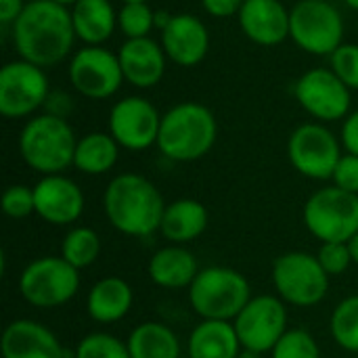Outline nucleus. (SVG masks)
Segmentation results:
<instances>
[{"mask_svg":"<svg viewBox=\"0 0 358 358\" xmlns=\"http://www.w3.org/2000/svg\"><path fill=\"white\" fill-rule=\"evenodd\" d=\"M103 208L109 224L122 235L149 237L162 227L166 201L149 178L126 172L107 185Z\"/></svg>","mask_w":358,"mask_h":358,"instance_id":"f03ea898","label":"nucleus"},{"mask_svg":"<svg viewBox=\"0 0 358 358\" xmlns=\"http://www.w3.org/2000/svg\"><path fill=\"white\" fill-rule=\"evenodd\" d=\"M342 143L348 153L358 155V109L352 111L342 126Z\"/></svg>","mask_w":358,"mask_h":358,"instance_id":"4c0bfd02","label":"nucleus"},{"mask_svg":"<svg viewBox=\"0 0 358 358\" xmlns=\"http://www.w3.org/2000/svg\"><path fill=\"white\" fill-rule=\"evenodd\" d=\"M302 220L321 243H348L358 233V195L336 185L319 189L304 203Z\"/></svg>","mask_w":358,"mask_h":358,"instance_id":"423d86ee","label":"nucleus"},{"mask_svg":"<svg viewBox=\"0 0 358 358\" xmlns=\"http://www.w3.org/2000/svg\"><path fill=\"white\" fill-rule=\"evenodd\" d=\"M73 358H130L128 344L111 334L96 331L82 338L73 350Z\"/></svg>","mask_w":358,"mask_h":358,"instance_id":"c756f323","label":"nucleus"},{"mask_svg":"<svg viewBox=\"0 0 358 358\" xmlns=\"http://www.w3.org/2000/svg\"><path fill=\"white\" fill-rule=\"evenodd\" d=\"M289 36L310 55H334L344 42V19L331 2L300 0L289 10Z\"/></svg>","mask_w":358,"mask_h":358,"instance_id":"1a4fd4ad","label":"nucleus"},{"mask_svg":"<svg viewBox=\"0 0 358 358\" xmlns=\"http://www.w3.org/2000/svg\"><path fill=\"white\" fill-rule=\"evenodd\" d=\"M331 69L350 90H358V44H342L331 55Z\"/></svg>","mask_w":358,"mask_h":358,"instance_id":"72a5a7b5","label":"nucleus"},{"mask_svg":"<svg viewBox=\"0 0 358 358\" xmlns=\"http://www.w3.org/2000/svg\"><path fill=\"white\" fill-rule=\"evenodd\" d=\"M27 2L23 0H0V23L2 25H8V23H15L19 19V15L23 13Z\"/></svg>","mask_w":358,"mask_h":358,"instance_id":"58836bf2","label":"nucleus"},{"mask_svg":"<svg viewBox=\"0 0 358 358\" xmlns=\"http://www.w3.org/2000/svg\"><path fill=\"white\" fill-rule=\"evenodd\" d=\"M130 358H180V340L164 323L147 321L136 325L128 340Z\"/></svg>","mask_w":358,"mask_h":358,"instance_id":"a878e982","label":"nucleus"},{"mask_svg":"<svg viewBox=\"0 0 358 358\" xmlns=\"http://www.w3.org/2000/svg\"><path fill=\"white\" fill-rule=\"evenodd\" d=\"M216 136L218 124L206 105L180 103L162 115L157 149L172 162H195L210 153Z\"/></svg>","mask_w":358,"mask_h":358,"instance_id":"7ed1b4c3","label":"nucleus"},{"mask_svg":"<svg viewBox=\"0 0 358 358\" xmlns=\"http://www.w3.org/2000/svg\"><path fill=\"white\" fill-rule=\"evenodd\" d=\"M329 329L340 348L358 355V294L344 298L336 306L331 313Z\"/></svg>","mask_w":358,"mask_h":358,"instance_id":"c85d7f7f","label":"nucleus"},{"mask_svg":"<svg viewBox=\"0 0 358 358\" xmlns=\"http://www.w3.org/2000/svg\"><path fill=\"white\" fill-rule=\"evenodd\" d=\"M76 38L86 46H101L115 29L117 15L109 0H78L71 8Z\"/></svg>","mask_w":358,"mask_h":358,"instance_id":"393cba45","label":"nucleus"},{"mask_svg":"<svg viewBox=\"0 0 358 358\" xmlns=\"http://www.w3.org/2000/svg\"><path fill=\"white\" fill-rule=\"evenodd\" d=\"M348 248H350V254H352V262L358 264V233L348 241Z\"/></svg>","mask_w":358,"mask_h":358,"instance_id":"ea45409f","label":"nucleus"},{"mask_svg":"<svg viewBox=\"0 0 358 358\" xmlns=\"http://www.w3.org/2000/svg\"><path fill=\"white\" fill-rule=\"evenodd\" d=\"M329 279L317 254L287 252L273 262L275 292L289 306L313 308L323 302L329 292Z\"/></svg>","mask_w":358,"mask_h":358,"instance_id":"0eeeda50","label":"nucleus"},{"mask_svg":"<svg viewBox=\"0 0 358 358\" xmlns=\"http://www.w3.org/2000/svg\"><path fill=\"white\" fill-rule=\"evenodd\" d=\"M162 46L166 57L182 67L201 63L210 48V36L201 19L189 13L172 15L162 29Z\"/></svg>","mask_w":358,"mask_h":358,"instance_id":"a211bd4d","label":"nucleus"},{"mask_svg":"<svg viewBox=\"0 0 358 358\" xmlns=\"http://www.w3.org/2000/svg\"><path fill=\"white\" fill-rule=\"evenodd\" d=\"M69 80L88 99H109L120 90L124 73L117 55L101 46H84L69 63Z\"/></svg>","mask_w":358,"mask_h":358,"instance_id":"4468645a","label":"nucleus"},{"mask_svg":"<svg viewBox=\"0 0 358 358\" xmlns=\"http://www.w3.org/2000/svg\"><path fill=\"white\" fill-rule=\"evenodd\" d=\"M120 29L132 38H147L151 27H155V13L149 2H124L117 15Z\"/></svg>","mask_w":358,"mask_h":358,"instance_id":"7c9ffc66","label":"nucleus"},{"mask_svg":"<svg viewBox=\"0 0 358 358\" xmlns=\"http://www.w3.org/2000/svg\"><path fill=\"white\" fill-rule=\"evenodd\" d=\"M80 289V271L63 256L31 260L19 277V292L34 308H59Z\"/></svg>","mask_w":358,"mask_h":358,"instance_id":"6e6552de","label":"nucleus"},{"mask_svg":"<svg viewBox=\"0 0 358 358\" xmlns=\"http://www.w3.org/2000/svg\"><path fill=\"white\" fill-rule=\"evenodd\" d=\"M239 358H262V355H260V352H254V350L243 348V350H241V355H239Z\"/></svg>","mask_w":358,"mask_h":358,"instance_id":"a19ab883","label":"nucleus"},{"mask_svg":"<svg viewBox=\"0 0 358 358\" xmlns=\"http://www.w3.org/2000/svg\"><path fill=\"white\" fill-rule=\"evenodd\" d=\"M243 2H245V0H201L203 8H206L212 17H220V19L239 15Z\"/></svg>","mask_w":358,"mask_h":358,"instance_id":"e433bc0d","label":"nucleus"},{"mask_svg":"<svg viewBox=\"0 0 358 358\" xmlns=\"http://www.w3.org/2000/svg\"><path fill=\"white\" fill-rule=\"evenodd\" d=\"M76 40L71 10L55 0H31L13 23V42L23 61L38 67L61 63Z\"/></svg>","mask_w":358,"mask_h":358,"instance_id":"f257e3e1","label":"nucleus"},{"mask_svg":"<svg viewBox=\"0 0 358 358\" xmlns=\"http://www.w3.org/2000/svg\"><path fill=\"white\" fill-rule=\"evenodd\" d=\"M271 358H321V348L310 331L287 329V334L271 350Z\"/></svg>","mask_w":358,"mask_h":358,"instance_id":"2f4dec72","label":"nucleus"},{"mask_svg":"<svg viewBox=\"0 0 358 358\" xmlns=\"http://www.w3.org/2000/svg\"><path fill=\"white\" fill-rule=\"evenodd\" d=\"M2 212L8 218L21 220L36 214V197L34 187L27 185H10L2 193Z\"/></svg>","mask_w":358,"mask_h":358,"instance_id":"473e14b6","label":"nucleus"},{"mask_svg":"<svg viewBox=\"0 0 358 358\" xmlns=\"http://www.w3.org/2000/svg\"><path fill=\"white\" fill-rule=\"evenodd\" d=\"M117 59L122 65L124 80L136 88H151L164 78L166 71L164 46L151 40L149 36L126 40L120 48Z\"/></svg>","mask_w":358,"mask_h":358,"instance_id":"aec40b11","label":"nucleus"},{"mask_svg":"<svg viewBox=\"0 0 358 358\" xmlns=\"http://www.w3.org/2000/svg\"><path fill=\"white\" fill-rule=\"evenodd\" d=\"M61 256L78 271L88 268L101 256V237L90 227H73L61 241Z\"/></svg>","mask_w":358,"mask_h":358,"instance_id":"cd10ccee","label":"nucleus"},{"mask_svg":"<svg viewBox=\"0 0 358 358\" xmlns=\"http://www.w3.org/2000/svg\"><path fill=\"white\" fill-rule=\"evenodd\" d=\"M210 222L206 206L197 199H176L166 206L159 233L174 245H185L199 239Z\"/></svg>","mask_w":358,"mask_h":358,"instance_id":"5701e85b","label":"nucleus"},{"mask_svg":"<svg viewBox=\"0 0 358 358\" xmlns=\"http://www.w3.org/2000/svg\"><path fill=\"white\" fill-rule=\"evenodd\" d=\"M159 126V111L143 96H126L117 101L109 113V134L120 147L130 151H145L157 145Z\"/></svg>","mask_w":358,"mask_h":358,"instance_id":"ddd939ff","label":"nucleus"},{"mask_svg":"<svg viewBox=\"0 0 358 358\" xmlns=\"http://www.w3.org/2000/svg\"><path fill=\"white\" fill-rule=\"evenodd\" d=\"M287 155L302 176L327 180L334 176L336 166L342 159V149L329 128L321 124H302L289 136Z\"/></svg>","mask_w":358,"mask_h":358,"instance_id":"9b49d317","label":"nucleus"},{"mask_svg":"<svg viewBox=\"0 0 358 358\" xmlns=\"http://www.w3.org/2000/svg\"><path fill=\"white\" fill-rule=\"evenodd\" d=\"M48 99V80L42 67L29 61H10L0 69V113L8 120L31 115Z\"/></svg>","mask_w":358,"mask_h":358,"instance_id":"f8f14e48","label":"nucleus"},{"mask_svg":"<svg viewBox=\"0 0 358 358\" xmlns=\"http://www.w3.org/2000/svg\"><path fill=\"white\" fill-rule=\"evenodd\" d=\"M122 2H147V0H122Z\"/></svg>","mask_w":358,"mask_h":358,"instance_id":"c03bdc74","label":"nucleus"},{"mask_svg":"<svg viewBox=\"0 0 358 358\" xmlns=\"http://www.w3.org/2000/svg\"><path fill=\"white\" fill-rule=\"evenodd\" d=\"M331 180L338 189L358 195V155H352V153L342 155Z\"/></svg>","mask_w":358,"mask_h":358,"instance_id":"c9c22d12","label":"nucleus"},{"mask_svg":"<svg viewBox=\"0 0 358 358\" xmlns=\"http://www.w3.org/2000/svg\"><path fill=\"white\" fill-rule=\"evenodd\" d=\"M296 99L304 111L321 122H336L350 111V88L334 69H310L296 82Z\"/></svg>","mask_w":358,"mask_h":358,"instance_id":"2eb2a0df","label":"nucleus"},{"mask_svg":"<svg viewBox=\"0 0 358 358\" xmlns=\"http://www.w3.org/2000/svg\"><path fill=\"white\" fill-rule=\"evenodd\" d=\"M241 350L231 321H201L187 340L189 358H239Z\"/></svg>","mask_w":358,"mask_h":358,"instance_id":"b1692460","label":"nucleus"},{"mask_svg":"<svg viewBox=\"0 0 358 358\" xmlns=\"http://www.w3.org/2000/svg\"><path fill=\"white\" fill-rule=\"evenodd\" d=\"M239 25L252 42L275 46L289 36V10L279 0H245Z\"/></svg>","mask_w":358,"mask_h":358,"instance_id":"6ab92c4d","label":"nucleus"},{"mask_svg":"<svg viewBox=\"0 0 358 358\" xmlns=\"http://www.w3.org/2000/svg\"><path fill=\"white\" fill-rule=\"evenodd\" d=\"M120 157V145L111 134L90 132L82 136L76 145L73 166L90 176L109 172Z\"/></svg>","mask_w":358,"mask_h":358,"instance_id":"bb28decb","label":"nucleus"},{"mask_svg":"<svg viewBox=\"0 0 358 358\" xmlns=\"http://www.w3.org/2000/svg\"><path fill=\"white\" fill-rule=\"evenodd\" d=\"M134 302V292L128 281L120 277H105L96 281L86 298L88 317L101 325L122 321Z\"/></svg>","mask_w":358,"mask_h":358,"instance_id":"4be33fe9","label":"nucleus"},{"mask_svg":"<svg viewBox=\"0 0 358 358\" xmlns=\"http://www.w3.org/2000/svg\"><path fill=\"white\" fill-rule=\"evenodd\" d=\"M36 214L55 227L73 224L84 212V193L82 189L63 174L42 176L34 185Z\"/></svg>","mask_w":358,"mask_h":358,"instance_id":"dca6fc26","label":"nucleus"},{"mask_svg":"<svg viewBox=\"0 0 358 358\" xmlns=\"http://www.w3.org/2000/svg\"><path fill=\"white\" fill-rule=\"evenodd\" d=\"M350 8H355V10H358V0H344Z\"/></svg>","mask_w":358,"mask_h":358,"instance_id":"79ce46f5","label":"nucleus"},{"mask_svg":"<svg viewBox=\"0 0 358 358\" xmlns=\"http://www.w3.org/2000/svg\"><path fill=\"white\" fill-rule=\"evenodd\" d=\"M199 262L193 252L185 245H166L157 250L147 266L149 279L164 289H185L191 287L195 277L199 275Z\"/></svg>","mask_w":358,"mask_h":358,"instance_id":"412c9836","label":"nucleus"},{"mask_svg":"<svg viewBox=\"0 0 358 358\" xmlns=\"http://www.w3.org/2000/svg\"><path fill=\"white\" fill-rule=\"evenodd\" d=\"M317 258L329 277L344 275L352 264V254L348 243H321Z\"/></svg>","mask_w":358,"mask_h":358,"instance_id":"f704fd0d","label":"nucleus"},{"mask_svg":"<svg viewBox=\"0 0 358 358\" xmlns=\"http://www.w3.org/2000/svg\"><path fill=\"white\" fill-rule=\"evenodd\" d=\"M287 304L279 296H254L233 321L243 348L254 352H271L287 334Z\"/></svg>","mask_w":358,"mask_h":358,"instance_id":"9d476101","label":"nucleus"},{"mask_svg":"<svg viewBox=\"0 0 358 358\" xmlns=\"http://www.w3.org/2000/svg\"><path fill=\"white\" fill-rule=\"evenodd\" d=\"M2 358H73L57 336L38 321L17 319L8 323L0 340Z\"/></svg>","mask_w":358,"mask_h":358,"instance_id":"f3484780","label":"nucleus"},{"mask_svg":"<svg viewBox=\"0 0 358 358\" xmlns=\"http://www.w3.org/2000/svg\"><path fill=\"white\" fill-rule=\"evenodd\" d=\"M323 2H329V0H323Z\"/></svg>","mask_w":358,"mask_h":358,"instance_id":"a18cd8bd","label":"nucleus"},{"mask_svg":"<svg viewBox=\"0 0 358 358\" xmlns=\"http://www.w3.org/2000/svg\"><path fill=\"white\" fill-rule=\"evenodd\" d=\"M55 2H61V4H65V6H67V4H76L78 0H55Z\"/></svg>","mask_w":358,"mask_h":358,"instance_id":"37998d69","label":"nucleus"},{"mask_svg":"<svg viewBox=\"0 0 358 358\" xmlns=\"http://www.w3.org/2000/svg\"><path fill=\"white\" fill-rule=\"evenodd\" d=\"M250 281L231 266H206L189 287V304L201 321H235L252 300Z\"/></svg>","mask_w":358,"mask_h":358,"instance_id":"39448f33","label":"nucleus"},{"mask_svg":"<svg viewBox=\"0 0 358 358\" xmlns=\"http://www.w3.org/2000/svg\"><path fill=\"white\" fill-rule=\"evenodd\" d=\"M78 138L65 117L55 113H44L31 117L19 136V151L23 162L44 174H61L73 166Z\"/></svg>","mask_w":358,"mask_h":358,"instance_id":"20e7f679","label":"nucleus"}]
</instances>
